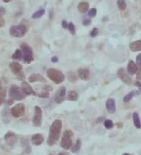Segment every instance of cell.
I'll return each mask as SVG.
<instances>
[{"mask_svg":"<svg viewBox=\"0 0 141 155\" xmlns=\"http://www.w3.org/2000/svg\"><path fill=\"white\" fill-rule=\"evenodd\" d=\"M62 129V122L60 120H55L49 129V135L48 136L47 143L49 146H53L57 142V140L60 139V133Z\"/></svg>","mask_w":141,"mask_h":155,"instance_id":"1","label":"cell"},{"mask_svg":"<svg viewBox=\"0 0 141 155\" xmlns=\"http://www.w3.org/2000/svg\"><path fill=\"white\" fill-rule=\"evenodd\" d=\"M47 77L56 84L62 83L65 79V76L60 71L55 68H49L46 72Z\"/></svg>","mask_w":141,"mask_h":155,"instance_id":"2","label":"cell"},{"mask_svg":"<svg viewBox=\"0 0 141 155\" xmlns=\"http://www.w3.org/2000/svg\"><path fill=\"white\" fill-rule=\"evenodd\" d=\"M28 32V28L25 25H13L9 28V34L10 35L15 37V38H21L25 36Z\"/></svg>","mask_w":141,"mask_h":155,"instance_id":"3","label":"cell"},{"mask_svg":"<svg viewBox=\"0 0 141 155\" xmlns=\"http://www.w3.org/2000/svg\"><path fill=\"white\" fill-rule=\"evenodd\" d=\"M21 53H22V57L24 58V61L26 64H30L34 61V55H33V51L32 49L26 43H22L21 45Z\"/></svg>","mask_w":141,"mask_h":155,"instance_id":"4","label":"cell"},{"mask_svg":"<svg viewBox=\"0 0 141 155\" xmlns=\"http://www.w3.org/2000/svg\"><path fill=\"white\" fill-rule=\"evenodd\" d=\"M72 137H73V133L71 130H66L64 133L60 146L64 150H68L72 147Z\"/></svg>","mask_w":141,"mask_h":155,"instance_id":"5","label":"cell"},{"mask_svg":"<svg viewBox=\"0 0 141 155\" xmlns=\"http://www.w3.org/2000/svg\"><path fill=\"white\" fill-rule=\"evenodd\" d=\"M9 97L14 100H22L25 98V94L23 93L21 88L17 85H12L9 89Z\"/></svg>","mask_w":141,"mask_h":155,"instance_id":"6","label":"cell"},{"mask_svg":"<svg viewBox=\"0 0 141 155\" xmlns=\"http://www.w3.org/2000/svg\"><path fill=\"white\" fill-rule=\"evenodd\" d=\"M42 121V109L39 106L35 107V114L33 117V124L35 126L39 127Z\"/></svg>","mask_w":141,"mask_h":155,"instance_id":"7","label":"cell"},{"mask_svg":"<svg viewBox=\"0 0 141 155\" xmlns=\"http://www.w3.org/2000/svg\"><path fill=\"white\" fill-rule=\"evenodd\" d=\"M117 75H118V77H119L124 83H126V85H129L132 84V81H132V78H130V76L127 74V72L126 71V70H125L124 68H120V69H119V71L117 72Z\"/></svg>","mask_w":141,"mask_h":155,"instance_id":"8","label":"cell"},{"mask_svg":"<svg viewBox=\"0 0 141 155\" xmlns=\"http://www.w3.org/2000/svg\"><path fill=\"white\" fill-rule=\"evenodd\" d=\"M25 111V107L23 104H18L11 109V114L14 117H20L24 115Z\"/></svg>","mask_w":141,"mask_h":155,"instance_id":"9","label":"cell"},{"mask_svg":"<svg viewBox=\"0 0 141 155\" xmlns=\"http://www.w3.org/2000/svg\"><path fill=\"white\" fill-rule=\"evenodd\" d=\"M66 93H67V90H66V88L64 86H61L58 89V90L56 91V93L54 97V100L55 102L57 103V104H60L61 102H63L65 98Z\"/></svg>","mask_w":141,"mask_h":155,"instance_id":"10","label":"cell"},{"mask_svg":"<svg viewBox=\"0 0 141 155\" xmlns=\"http://www.w3.org/2000/svg\"><path fill=\"white\" fill-rule=\"evenodd\" d=\"M4 140L6 141V144L9 146H13L14 144L16 143L17 140V135L15 134L13 132H9V133H6L4 136Z\"/></svg>","mask_w":141,"mask_h":155,"instance_id":"11","label":"cell"},{"mask_svg":"<svg viewBox=\"0 0 141 155\" xmlns=\"http://www.w3.org/2000/svg\"><path fill=\"white\" fill-rule=\"evenodd\" d=\"M21 89H22L23 93H25V95H35V96L36 93L33 90L32 87L30 85V84H28L27 81H22L21 83Z\"/></svg>","mask_w":141,"mask_h":155,"instance_id":"12","label":"cell"},{"mask_svg":"<svg viewBox=\"0 0 141 155\" xmlns=\"http://www.w3.org/2000/svg\"><path fill=\"white\" fill-rule=\"evenodd\" d=\"M9 68L10 70L14 74L19 75L22 73V66L17 62H12L9 64Z\"/></svg>","mask_w":141,"mask_h":155,"instance_id":"13","label":"cell"},{"mask_svg":"<svg viewBox=\"0 0 141 155\" xmlns=\"http://www.w3.org/2000/svg\"><path fill=\"white\" fill-rule=\"evenodd\" d=\"M127 71L129 75H134L138 72V67L133 61H129L128 66H127Z\"/></svg>","mask_w":141,"mask_h":155,"instance_id":"14","label":"cell"},{"mask_svg":"<svg viewBox=\"0 0 141 155\" xmlns=\"http://www.w3.org/2000/svg\"><path fill=\"white\" fill-rule=\"evenodd\" d=\"M106 108H107V111L109 112V113H115V110H116V104H115V99L111 98L107 100V102H106Z\"/></svg>","mask_w":141,"mask_h":155,"instance_id":"15","label":"cell"},{"mask_svg":"<svg viewBox=\"0 0 141 155\" xmlns=\"http://www.w3.org/2000/svg\"><path fill=\"white\" fill-rule=\"evenodd\" d=\"M31 141L34 145L35 146H39L41 144L43 143L44 142V138L42 135L39 134V133H37V134H35L32 136V139H31Z\"/></svg>","mask_w":141,"mask_h":155,"instance_id":"16","label":"cell"},{"mask_svg":"<svg viewBox=\"0 0 141 155\" xmlns=\"http://www.w3.org/2000/svg\"><path fill=\"white\" fill-rule=\"evenodd\" d=\"M28 81L31 83H33V82H45V78L39 74H31L28 77Z\"/></svg>","mask_w":141,"mask_h":155,"instance_id":"17","label":"cell"},{"mask_svg":"<svg viewBox=\"0 0 141 155\" xmlns=\"http://www.w3.org/2000/svg\"><path fill=\"white\" fill-rule=\"evenodd\" d=\"M78 74H79V77L80 78V79L84 80V81H86L89 78V75H90V73H89V70L88 68H81L79 69V71H78Z\"/></svg>","mask_w":141,"mask_h":155,"instance_id":"18","label":"cell"},{"mask_svg":"<svg viewBox=\"0 0 141 155\" xmlns=\"http://www.w3.org/2000/svg\"><path fill=\"white\" fill-rule=\"evenodd\" d=\"M129 49L133 52L141 51V40H137L129 44Z\"/></svg>","mask_w":141,"mask_h":155,"instance_id":"19","label":"cell"},{"mask_svg":"<svg viewBox=\"0 0 141 155\" xmlns=\"http://www.w3.org/2000/svg\"><path fill=\"white\" fill-rule=\"evenodd\" d=\"M89 8V4L87 2H81L78 5V10L80 13H86L88 11Z\"/></svg>","mask_w":141,"mask_h":155,"instance_id":"20","label":"cell"},{"mask_svg":"<svg viewBox=\"0 0 141 155\" xmlns=\"http://www.w3.org/2000/svg\"><path fill=\"white\" fill-rule=\"evenodd\" d=\"M133 119L134 125L136 129H141V121L140 118L139 117V114L137 113H134L133 115Z\"/></svg>","mask_w":141,"mask_h":155,"instance_id":"21","label":"cell"},{"mask_svg":"<svg viewBox=\"0 0 141 155\" xmlns=\"http://www.w3.org/2000/svg\"><path fill=\"white\" fill-rule=\"evenodd\" d=\"M78 93L74 90H71L68 92V100H71V101H76L78 100Z\"/></svg>","mask_w":141,"mask_h":155,"instance_id":"22","label":"cell"},{"mask_svg":"<svg viewBox=\"0 0 141 155\" xmlns=\"http://www.w3.org/2000/svg\"><path fill=\"white\" fill-rule=\"evenodd\" d=\"M6 95V89H3L2 86H0V106H1V105L4 103V101H5Z\"/></svg>","mask_w":141,"mask_h":155,"instance_id":"23","label":"cell"},{"mask_svg":"<svg viewBox=\"0 0 141 155\" xmlns=\"http://www.w3.org/2000/svg\"><path fill=\"white\" fill-rule=\"evenodd\" d=\"M45 13V10L44 9H40L38 11H36L35 13H33V15L32 16V19H38V18H40L41 17L44 15Z\"/></svg>","mask_w":141,"mask_h":155,"instance_id":"24","label":"cell"},{"mask_svg":"<svg viewBox=\"0 0 141 155\" xmlns=\"http://www.w3.org/2000/svg\"><path fill=\"white\" fill-rule=\"evenodd\" d=\"M81 145H82L81 140H79V139H78L76 143H75V144L74 145V147L72 148V151L73 152V153H76V152L79 151V150H80V148H81Z\"/></svg>","mask_w":141,"mask_h":155,"instance_id":"25","label":"cell"},{"mask_svg":"<svg viewBox=\"0 0 141 155\" xmlns=\"http://www.w3.org/2000/svg\"><path fill=\"white\" fill-rule=\"evenodd\" d=\"M117 5H118V7L120 10L122 11H124L126 9V3L125 0H118L117 1Z\"/></svg>","mask_w":141,"mask_h":155,"instance_id":"26","label":"cell"},{"mask_svg":"<svg viewBox=\"0 0 141 155\" xmlns=\"http://www.w3.org/2000/svg\"><path fill=\"white\" fill-rule=\"evenodd\" d=\"M21 58H22V53H21V49H17L15 51V53H13V56H12V59L20 61Z\"/></svg>","mask_w":141,"mask_h":155,"instance_id":"27","label":"cell"},{"mask_svg":"<svg viewBox=\"0 0 141 155\" xmlns=\"http://www.w3.org/2000/svg\"><path fill=\"white\" fill-rule=\"evenodd\" d=\"M136 93L134 92V91H132V92H130L129 93H128V94L126 95V97H124V99H123V101H124L125 103H128L129 101H130V100L133 99V97L135 96Z\"/></svg>","mask_w":141,"mask_h":155,"instance_id":"28","label":"cell"},{"mask_svg":"<svg viewBox=\"0 0 141 155\" xmlns=\"http://www.w3.org/2000/svg\"><path fill=\"white\" fill-rule=\"evenodd\" d=\"M68 78L70 81H72V82H74V81H76L78 79L77 76L76 74L72 71H69L68 73Z\"/></svg>","mask_w":141,"mask_h":155,"instance_id":"29","label":"cell"},{"mask_svg":"<svg viewBox=\"0 0 141 155\" xmlns=\"http://www.w3.org/2000/svg\"><path fill=\"white\" fill-rule=\"evenodd\" d=\"M103 124H104V126H105L106 129H112L113 126H114V123H113V121L110 119L105 120Z\"/></svg>","mask_w":141,"mask_h":155,"instance_id":"30","label":"cell"},{"mask_svg":"<svg viewBox=\"0 0 141 155\" xmlns=\"http://www.w3.org/2000/svg\"><path fill=\"white\" fill-rule=\"evenodd\" d=\"M68 29L69 30V31L72 33V35L75 34V27L73 23H69L68 25Z\"/></svg>","mask_w":141,"mask_h":155,"instance_id":"31","label":"cell"},{"mask_svg":"<svg viewBox=\"0 0 141 155\" xmlns=\"http://www.w3.org/2000/svg\"><path fill=\"white\" fill-rule=\"evenodd\" d=\"M35 96H38L40 98H48L49 97V93L48 92H43L41 93H36Z\"/></svg>","mask_w":141,"mask_h":155,"instance_id":"32","label":"cell"},{"mask_svg":"<svg viewBox=\"0 0 141 155\" xmlns=\"http://www.w3.org/2000/svg\"><path fill=\"white\" fill-rule=\"evenodd\" d=\"M96 13H97V10H96V8H92V9H91V10L89 11L88 14L90 17H94L96 15Z\"/></svg>","mask_w":141,"mask_h":155,"instance_id":"33","label":"cell"},{"mask_svg":"<svg viewBox=\"0 0 141 155\" xmlns=\"http://www.w3.org/2000/svg\"><path fill=\"white\" fill-rule=\"evenodd\" d=\"M136 65L139 68V71L141 72V53L136 57Z\"/></svg>","mask_w":141,"mask_h":155,"instance_id":"34","label":"cell"},{"mask_svg":"<svg viewBox=\"0 0 141 155\" xmlns=\"http://www.w3.org/2000/svg\"><path fill=\"white\" fill-rule=\"evenodd\" d=\"M98 34H99V30H98V28H94L92 29V31H91L90 35L92 36V37H96Z\"/></svg>","mask_w":141,"mask_h":155,"instance_id":"35","label":"cell"},{"mask_svg":"<svg viewBox=\"0 0 141 155\" xmlns=\"http://www.w3.org/2000/svg\"><path fill=\"white\" fill-rule=\"evenodd\" d=\"M91 24V21L89 19H86V20H84L82 22V25L84 26H89V25Z\"/></svg>","mask_w":141,"mask_h":155,"instance_id":"36","label":"cell"},{"mask_svg":"<svg viewBox=\"0 0 141 155\" xmlns=\"http://www.w3.org/2000/svg\"><path fill=\"white\" fill-rule=\"evenodd\" d=\"M5 25V20L3 19L2 16H0V28H2Z\"/></svg>","mask_w":141,"mask_h":155,"instance_id":"37","label":"cell"},{"mask_svg":"<svg viewBox=\"0 0 141 155\" xmlns=\"http://www.w3.org/2000/svg\"><path fill=\"white\" fill-rule=\"evenodd\" d=\"M6 13V10L5 8L2 7V6H0V16H2L3 14Z\"/></svg>","mask_w":141,"mask_h":155,"instance_id":"38","label":"cell"},{"mask_svg":"<svg viewBox=\"0 0 141 155\" xmlns=\"http://www.w3.org/2000/svg\"><path fill=\"white\" fill-rule=\"evenodd\" d=\"M68 22H67V21H62V26H63V28H65V29H67L68 28Z\"/></svg>","mask_w":141,"mask_h":155,"instance_id":"39","label":"cell"},{"mask_svg":"<svg viewBox=\"0 0 141 155\" xmlns=\"http://www.w3.org/2000/svg\"><path fill=\"white\" fill-rule=\"evenodd\" d=\"M51 61L53 63H56L57 61H58V58L56 57H52V59H51Z\"/></svg>","mask_w":141,"mask_h":155,"instance_id":"40","label":"cell"},{"mask_svg":"<svg viewBox=\"0 0 141 155\" xmlns=\"http://www.w3.org/2000/svg\"><path fill=\"white\" fill-rule=\"evenodd\" d=\"M58 155H70L69 153H67V152H60L58 153Z\"/></svg>","mask_w":141,"mask_h":155,"instance_id":"41","label":"cell"},{"mask_svg":"<svg viewBox=\"0 0 141 155\" xmlns=\"http://www.w3.org/2000/svg\"><path fill=\"white\" fill-rule=\"evenodd\" d=\"M4 2H6V3H8V2H9L11 0H2Z\"/></svg>","mask_w":141,"mask_h":155,"instance_id":"42","label":"cell"},{"mask_svg":"<svg viewBox=\"0 0 141 155\" xmlns=\"http://www.w3.org/2000/svg\"><path fill=\"white\" fill-rule=\"evenodd\" d=\"M122 155H130V154H129V153H124V154H122Z\"/></svg>","mask_w":141,"mask_h":155,"instance_id":"43","label":"cell"},{"mask_svg":"<svg viewBox=\"0 0 141 155\" xmlns=\"http://www.w3.org/2000/svg\"><path fill=\"white\" fill-rule=\"evenodd\" d=\"M0 86H1V83H0Z\"/></svg>","mask_w":141,"mask_h":155,"instance_id":"44","label":"cell"}]
</instances>
